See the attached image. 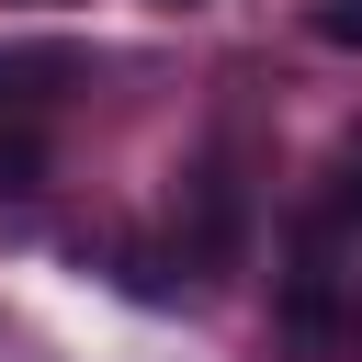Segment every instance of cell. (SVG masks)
<instances>
[{
	"mask_svg": "<svg viewBox=\"0 0 362 362\" xmlns=\"http://www.w3.org/2000/svg\"><path fill=\"white\" fill-rule=\"evenodd\" d=\"M45 181V147L34 136H0V192H34Z\"/></svg>",
	"mask_w": 362,
	"mask_h": 362,
	"instance_id": "1",
	"label": "cell"
},
{
	"mask_svg": "<svg viewBox=\"0 0 362 362\" xmlns=\"http://www.w3.org/2000/svg\"><path fill=\"white\" fill-rule=\"evenodd\" d=\"M305 23H317V34H328V45H351V57H362V0H317V11H305Z\"/></svg>",
	"mask_w": 362,
	"mask_h": 362,
	"instance_id": "2",
	"label": "cell"
},
{
	"mask_svg": "<svg viewBox=\"0 0 362 362\" xmlns=\"http://www.w3.org/2000/svg\"><path fill=\"white\" fill-rule=\"evenodd\" d=\"M23 79H68V57H0V102H23Z\"/></svg>",
	"mask_w": 362,
	"mask_h": 362,
	"instance_id": "3",
	"label": "cell"
},
{
	"mask_svg": "<svg viewBox=\"0 0 362 362\" xmlns=\"http://www.w3.org/2000/svg\"><path fill=\"white\" fill-rule=\"evenodd\" d=\"M170 11H181V0H170Z\"/></svg>",
	"mask_w": 362,
	"mask_h": 362,
	"instance_id": "4",
	"label": "cell"
}]
</instances>
